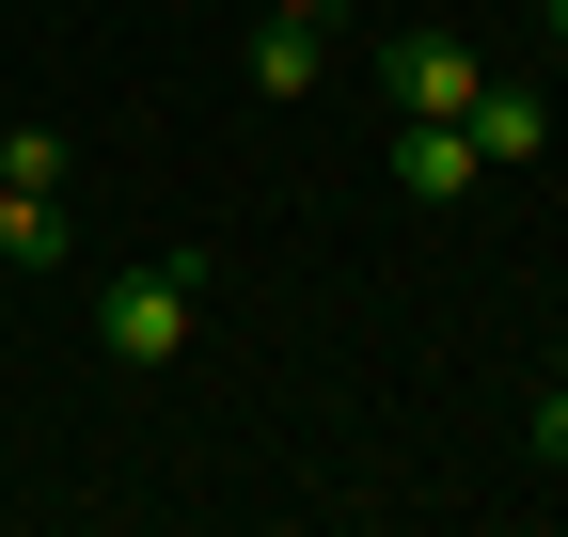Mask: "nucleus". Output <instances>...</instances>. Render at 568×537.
Returning a JSON list of instances; mask_svg holds the SVG:
<instances>
[{"label": "nucleus", "mask_w": 568, "mask_h": 537, "mask_svg": "<svg viewBox=\"0 0 568 537\" xmlns=\"http://www.w3.org/2000/svg\"><path fill=\"white\" fill-rule=\"evenodd\" d=\"M268 17H332V0H268Z\"/></svg>", "instance_id": "obj_10"}, {"label": "nucleus", "mask_w": 568, "mask_h": 537, "mask_svg": "<svg viewBox=\"0 0 568 537\" xmlns=\"http://www.w3.org/2000/svg\"><path fill=\"white\" fill-rule=\"evenodd\" d=\"M474 80H489V63H474V32H443V17H410V32H379V95L395 111H474Z\"/></svg>", "instance_id": "obj_2"}, {"label": "nucleus", "mask_w": 568, "mask_h": 537, "mask_svg": "<svg viewBox=\"0 0 568 537\" xmlns=\"http://www.w3.org/2000/svg\"><path fill=\"white\" fill-rule=\"evenodd\" d=\"M332 80V32L316 17H253V95H316Z\"/></svg>", "instance_id": "obj_6"}, {"label": "nucleus", "mask_w": 568, "mask_h": 537, "mask_svg": "<svg viewBox=\"0 0 568 537\" xmlns=\"http://www.w3.org/2000/svg\"><path fill=\"white\" fill-rule=\"evenodd\" d=\"M521 458H537V475H568V379L537 395V427H521Z\"/></svg>", "instance_id": "obj_8"}, {"label": "nucleus", "mask_w": 568, "mask_h": 537, "mask_svg": "<svg viewBox=\"0 0 568 537\" xmlns=\"http://www.w3.org/2000/svg\"><path fill=\"white\" fill-rule=\"evenodd\" d=\"M552 364H568V332H552Z\"/></svg>", "instance_id": "obj_11"}, {"label": "nucleus", "mask_w": 568, "mask_h": 537, "mask_svg": "<svg viewBox=\"0 0 568 537\" xmlns=\"http://www.w3.org/2000/svg\"><path fill=\"white\" fill-rule=\"evenodd\" d=\"M0 159H17L32 190H63V174H80V143H63V126H0Z\"/></svg>", "instance_id": "obj_7"}, {"label": "nucleus", "mask_w": 568, "mask_h": 537, "mask_svg": "<svg viewBox=\"0 0 568 537\" xmlns=\"http://www.w3.org/2000/svg\"><path fill=\"white\" fill-rule=\"evenodd\" d=\"M0 253H17V268H63V253H80V222H63V190H32L17 159H0Z\"/></svg>", "instance_id": "obj_5"}, {"label": "nucleus", "mask_w": 568, "mask_h": 537, "mask_svg": "<svg viewBox=\"0 0 568 537\" xmlns=\"http://www.w3.org/2000/svg\"><path fill=\"white\" fill-rule=\"evenodd\" d=\"M537 32H552V48H568V0H537Z\"/></svg>", "instance_id": "obj_9"}, {"label": "nucleus", "mask_w": 568, "mask_h": 537, "mask_svg": "<svg viewBox=\"0 0 568 537\" xmlns=\"http://www.w3.org/2000/svg\"><path fill=\"white\" fill-rule=\"evenodd\" d=\"M379 174H395V206H474V126H443V111H395V143H379Z\"/></svg>", "instance_id": "obj_3"}, {"label": "nucleus", "mask_w": 568, "mask_h": 537, "mask_svg": "<svg viewBox=\"0 0 568 537\" xmlns=\"http://www.w3.org/2000/svg\"><path fill=\"white\" fill-rule=\"evenodd\" d=\"M458 126H474V159H489V174H537V159H552V95H521V80H474Z\"/></svg>", "instance_id": "obj_4"}, {"label": "nucleus", "mask_w": 568, "mask_h": 537, "mask_svg": "<svg viewBox=\"0 0 568 537\" xmlns=\"http://www.w3.org/2000/svg\"><path fill=\"white\" fill-rule=\"evenodd\" d=\"M205 285H222L205 253H126L111 285H95V348H111V364H190V332H205Z\"/></svg>", "instance_id": "obj_1"}]
</instances>
